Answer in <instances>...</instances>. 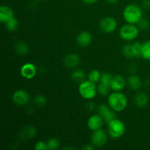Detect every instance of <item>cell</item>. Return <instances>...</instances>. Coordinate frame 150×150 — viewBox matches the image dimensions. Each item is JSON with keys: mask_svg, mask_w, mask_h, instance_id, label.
I'll use <instances>...</instances> for the list:
<instances>
[{"mask_svg": "<svg viewBox=\"0 0 150 150\" xmlns=\"http://www.w3.org/2000/svg\"><path fill=\"white\" fill-rule=\"evenodd\" d=\"M127 83L130 88L133 90H138L142 86V81L136 75H132L127 79Z\"/></svg>", "mask_w": 150, "mask_h": 150, "instance_id": "obj_18", "label": "cell"}, {"mask_svg": "<svg viewBox=\"0 0 150 150\" xmlns=\"http://www.w3.org/2000/svg\"><path fill=\"white\" fill-rule=\"evenodd\" d=\"M112 79H113V76H111V73H103L102 75H101L100 83H104V84H106V85H108V86H110Z\"/></svg>", "mask_w": 150, "mask_h": 150, "instance_id": "obj_27", "label": "cell"}, {"mask_svg": "<svg viewBox=\"0 0 150 150\" xmlns=\"http://www.w3.org/2000/svg\"><path fill=\"white\" fill-rule=\"evenodd\" d=\"M138 25L142 29H146L149 27V22L146 19L142 18L138 22Z\"/></svg>", "mask_w": 150, "mask_h": 150, "instance_id": "obj_30", "label": "cell"}, {"mask_svg": "<svg viewBox=\"0 0 150 150\" xmlns=\"http://www.w3.org/2000/svg\"><path fill=\"white\" fill-rule=\"evenodd\" d=\"M80 63V58L76 54H70L64 58V64L67 68H75Z\"/></svg>", "mask_w": 150, "mask_h": 150, "instance_id": "obj_16", "label": "cell"}, {"mask_svg": "<svg viewBox=\"0 0 150 150\" xmlns=\"http://www.w3.org/2000/svg\"><path fill=\"white\" fill-rule=\"evenodd\" d=\"M39 1H44V0H39Z\"/></svg>", "mask_w": 150, "mask_h": 150, "instance_id": "obj_36", "label": "cell"}, {"mask_svg": "<svg viewBox=\"0 0 150 150\" xmlns=\"http://www.w3.org/2000/svg\"><path fill=\"white\" fill-rule=\"evenodd\" d=\"M143 6L145 8H149L150 7V0H144Z\"/></svg>", "mask_w": 150, "mask_h": 150, "instance_id": "obj_34", "label": "cell"}, {"mask_svg": "<svg viewBox=\"0 0 150 150\" xmlns=\"http://www.w3.org/2000/svg\"><path fill=\"white\" fill-rule=\"evenodd\" d=\"M123 16L127 23L135 24L142 18V11L136 4H129L125 8Z\"/></svg>", "mask_w": 150, "mask_h": 150, "instance_id": "obj_2", "label": "cell"}, {"mask_svg": "<svg viewBox=\"0 0 150 150\" xmlns=\"http://www.w3.org/2000/svg\"><path fill=\"white\" fill-rule=\"evenodd\" d=\"M46 98L45 96H43V95H38L35 98V103H36V105H39V106H43V105H45L46 104Z\"/></svg>", "mask_w": 150, "mask_h": 150, "instance_id": "obj_29", "label": "cell"}, {"mask_svg": "<svg viewBox=\"0 0 150 150\" xmlns=\"http://www.w3.org/2000/svg\"><path fill=\"white\" fill-rule=\"evenodd\" d=\"M35 149L36 150H47L48 149L47 143L40 141V142H38V143L35 144Z\"/></svg>", "mask_w": 150, "mask_h": 150, "instance_id": "obj_31", "label": "cell"}, {"mask_svg": "<svg viewBox=\"0 0 150 150\" xmlns=\"http://www.w3.org/2000/svg\"><path fill=\"white\" fill-rule=\"evenodd\" d=\"M16 51L20 55H26V54L29 53V46L25 42H20L16 44Z\"/></svg>", "mask_w": 150, "mask_h": 150, "instance_id": "obj_21", "label": "cell"}, {"mask_svg": "<svg viewBox=\"0 0 150 150\" xmlns=\"http://www.w3.org/2000/svg\"><path fill=\"white\" fill-rule=\"evenodd\" d=\"M108 134L112 139H117L122 137L126 130L125 125L119 119H114L108 123Z\"/></svg>", "mask_w": 150, "mask_h": 150, "instance_id": "obj_3", "label": "cell"}, {"mask_svg": "<svg viewBox=\"0 0 150 150\" xmlns=\"http://www.w3.org/2000/svg\"><path fill=\"white\" fill-rule=\"evenodd\" d=\"M98 114L103 119L104 122L106 123H109L111 120L116 119V114L114 110L111 107L107 106L105 104H101L98 107Z\"/></svg>", "mask_w": 150, "mask_h": 150, "instance_id": "obj_7", "label": "cell"}, {"mask_svg": "<svg viewBox=\"0 0 150 150\" xmlns=\"http://www.w3.org/2000/svg\"><path fill=\"white\" fill-rule=\"evenodd\" d=\"M13 100L18 105H25L29 103V95L25 90H17L13 95Z\"/></svg>", "mask_w": 150, "mask_h": 150, "instance_id": "obj_9", "label": "cell"}, {"mask_svg": "<svg viewBox=\"0 0 150 150\" xmlns=\"http://www.w3.org/2000/svg\"><path fill=\"white\" fill-rule=\"evenodd\" d=\"M36 128L34 126L27 125L22 128L19 133V136L23 140H29L32 139L36 135Z\"/></svg>", "mask_w": 150, "mask_h": 150, "instance_id": "obj_14", "label": "cell"}, {"mask_svg": "<svg viewBox=\"0 0 150 150\" xmlns=\"http://www.w3.org/2000/svg\"><path fill=\"white\" fill-rule=\"evenodd\" d=\"M108 141L107 133L102 129L95 130L91 136L92 144L95 147H102L106 144Z\"/></svg>", "mask_w": 150, "mask_h": 150, "instance_id": "obj_6", "label": "cell"}, {"mask_svg": "<svg viewBox=\"0 0 150 150\" xmlns=\"http://www.w3.org/2000/svg\"><path fill=\"white\" fill-rule=\"evenodd\" d=\"M103 122V119L99 114H95L89 117L87 121V125L91 130L95 131L102 128Z\"/></svg>", "mask_w": 150, "mask_h": 150, "instance_id": "obj_10", "label": "cell"}, {"mask_svg": "<svg viewBox=\"0 0 150 150\" xmlns=\"http://www.w3.org/2000/svg\"><path fill=\"white\" fill-rule=\"evenodd\" d=\"M149 102L148 95L144 92H139L135 97V104L139 108L145 107Z\"/></svg>", "mask_w": 150, "mask_h": 150, "instance_id": "obj_17", "label": "cell"}, {"mask_svg": "<svg viewBox=\"0 0 150 150\" xmlns=\"http://www.w3.org/2000/svg\"><path fill=\"white\" fill-rule=\"evenodd\" d=\"M77 40L78 44L80 45L81 47H87L90 45V43L92 42V38L91 34L89 32H86V31H83L81 32L77 37Z\"/></svg>", "mask_w": 150, "mask_h": 150, "instance_id": "obj_13", "label": "cell"}, {"mask_svg": "<svg viewBox=\"0 0 150 150\" xmlns=\"http://www.w3.org/2000/svg\"><path fill=\"white\" fill-rule=\"evenodd\" d=\"M126 81L124 77L120 76V75H117V76L113 77L111 84H110V87L112 90L115 91V92H120L124 89Z\"/></svg>", "mask_w": 150, "mask_h": 150, "instance_id": "obj_12", "label": "cell"}, {"mask_svg": "<svg viewBox=\"0 0 150 150\" xmlns=\"http://www.w3.org/2000/svg\"><path fill=\"white\" fill-rule=\"evenodd\" d=\"M108 103L114 111L121 112L125 109L127 105V97L122 92H113L108 96Z\"/></svg>", "mask_w": 150, "mask_h": 150, "instance_id": "obj_1", "label": "cell"}, {"mask_svg": "<svg viewBox=\"0 0 150 150\" xmlns=\"http://www.w3.org/2000/svg\"><path fill=\"white\" fill-rule=\"evenodd\" d=\"M13 18H14V12L12 8L4 5L0 7V21L1 23H6Z\"/></svg>", "mask_w": 150, "mask_h": 150, "instance_id": "obj_15", "label": "cell"}, {"mask_svg": "<svg viewBox=\"0 0 150 150\" xmlns=\"http://www.w3.org/2000/svg\"><path fill=\"white\" fill-rule=\"evenodd\" d=\"M101 78V73L98 70H92L89 72L88 74V79L89 81L93 82V83H96L100 81Z\"/></svg>", "mask_w": 150, "mask_h": 150, "instance_id": "obj_23", "label": "cell"}, {"mask_svg": "<svg viewBox=\"0 0 150 150\" xmlns=\"http://www.w3.org/2000/svg\"><path fill=\"white\" fill-rule=\"evenodd\" d=\"M122 53L125 57L127 59H134L135 56L133 54V44H127L122 48Z\"/></svg>", "mask_w": 150, "mask_h": 150, "instance_id": "obj_22", "label": "cell"}, {"mask_svg": "<svg viewBox=\"0 0 150 150\" xmlns=\"http://www.w3.org/2000/svg\"><path fill=\"white\" fill-rule=\"evenodd\" d=\"M36 73V67L32 63H26L22 66L21 69V74L26 79H33Z\"/></svg>", "mask_w": 150, "mask_h": 150, "instance_id": "obj_11", "label": "cell"}, {"mask_svg": "<svg viewBox=\"0 0 150 150\" xmlns=\"http://www.w3.org/2000/svg\"><path fill=\"white\" fill-rule=\"evenodd\" d=\"M6 24V28L8 29L10 32H13V31H16L18 29V21L16 18H13L10 19L8 21H7L5 23Z\"/></svg>", "mask_w": 150, "mask_h": 150, "instance_id": "obj_24", "label": "cell"}, {"mask_svg": "<svg viewBox=\"0 0 150 150\" xmlns=\"http://www.w3.org/2000/svg\"><path fill=\"white\" fill-rule=\"evenodd\" d=\"M97 89H98V92L100 95H102V96H106L109 93V90L111 89V87L108 85L100 83L98 86Z\"/></svg>", "mask_w": 150, "mask_h": 150, "instance_id": "obj_26", "label": "cell"}, {"mask_svg": "<svg viewBox=\"0 0 150 150\" xmlns=\"http://www.w3.org/2000/svg\"><path fill=\"white\" fill-rule=\"evenodd\" d=\"M117 27V22L112 17H105L100 22V28L105 33H111L114 32Z\"/></svg>", "mask_w": 150, "mask_h": 150, "instance_id": "obj_8", "label": "cell"}, {"mask_svg": "<svg viewBox=\"0 0 150 150\" xmlns=\"http://www.w3.org/2000/svg\"><path fill=\"white\" fill-rule=\"evenodd\" d=\"M83 3L86 4H93L98 1V0H81Z\"/></svg>", "mask_w": 150, "mask_h": 150, "instance_id": "obj_32", "label": "cell"}, {"mask_svg": "<svg viewBox=\"0 0 150 150\" xmlns=\"http://www.w3.org/2000/svg\"><path fill=\"white\" fill-rule=\"evenodd\" d=\"M60 145V142L59 139H56V138H51L47 142V146H48V149L50 150H55L59 148Z\"/></svg>", "mask_w": 150, "mask_h": 150, "instance_id": "obj_25", "label": "cell"}, {"mask_svg": "<svg viewBox=\"0 0 150 150\" xmlns=\"http://www.w3.org/2000/svg\"><path fill=\"white\" fill-rule=\"evenodd\" d=\"M142 57L146 60H150V40L142 44Z\"/></svg>", "mask_w": 150, "mask_h": 150, "instance_id": "obj_20", "label": "cell"}, {"mask_svg": "<svg viewBox=\"0 0 150 150\" xmlns=\"http://www.w3.org/2000/svg\"><path fill=\"white\" fill-rule=\"evenodd\" d=\"M120 37L125 40L130 41L137 38L139 35V29L132 23L124 25L120 29Z\"/></svg>", "mask_w": 150, "mask_h": 150, "instance_id": "obj_5", "label": "cell"}, {"mask_svg": "<svg viewBox=\"0 0 150 150\" xmlns=\"http://www.w3.org/2000/svg\"><path fill=\"white\" fill-rule=\"evenodd\" d=\"M133 49L135 58H139L142 57V44H141L140 42H135L133 44Z\"/></svg>", "mask_w": 150, "mask_h": 150, "instance_id": "obj_28", "label": "cell"}, {"mask_svg": "<svg viewBox=\"0 0 150 150\" xmlns=\"http://www.w3.org/2000/svg\"><path fill=\"white\" fill-rule=\"evenodd\" d=\"M81 149L84 150H92L94 149V146L93 145H84L81 147Z\"/></svg>", "mask_w": 150, "mask_h": 150, "instance_id": "obj_33", "label": "cell"}, {"mask_svg": "<svg viewBox=\"0 0 150 150\" xmlns=\"http://www.w3.org/2000/svg\"><path fill=\"white\" fill-rule=\"evenodd\" d=\"M79 91L82 98L86 100H92L96 96L98 89L95 83L88 80L80 83Z\"/></svg>", "mask_w": 150, "mask_h": 150, "instance_id": "obj_4", "label": "cell"}, {"mask_svg": "<svg viewBox=\"0 0 150 150\" xmlns=\"http://www.w3.org/2000/svg\"><path fill=\"white\" fill-rule=\"evenodd\" d=\"M105 1H107L108 2H109V3H111V4H114V3H117L119 0H105Z\"/></svg>", "mask_w": 150, "mask_h": 150, "instance_id": "obj_35", "label": "cell"}, {"mask_svg": "<svg viewBox=\"0 0 150 150\" xmlns=\"http://www.w3.org/2000/svg\"><path fill=\"white\" fill-rule=\"evenodd\" d=\"M85 78H86V75L83 71L81 70H76L73 72L71 75V79H73L74 81L76 82H81L84 81Z\"/></svg>", "mask_w": 150, "mask_h": 150, "instance_id": "obj_19", "label": "cell"}]
</instances>
